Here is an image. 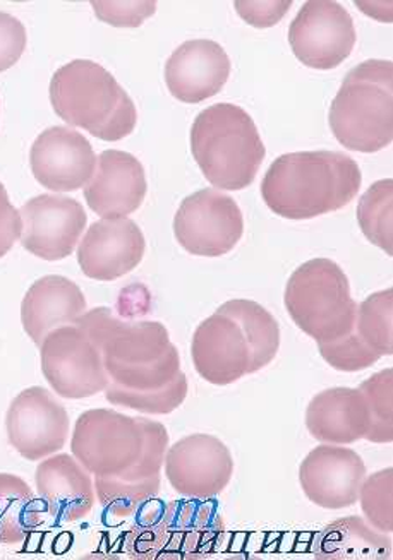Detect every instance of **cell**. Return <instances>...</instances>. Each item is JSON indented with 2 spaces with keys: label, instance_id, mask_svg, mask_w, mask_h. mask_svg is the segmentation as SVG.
I'll list each match as a JSON object with an SVG mask.
<instances>
[{
  "label": "cell",
  "instance_id": "6da1fadb",
  "mask_svg": "<svg viewBox=\"0 0 393 560\" xmlns=\"http://www.w3.org/2000/svg\"><path fill=\"white\" fill-rule=\"evenodd\" d=\"M280 328L258 302L229 301L203 320L193 336L196 372L207 383L227 386L255 374L277 357Z\"/></svg>",
  "mask_w": 393,
  "mask_h": 560
},
{
  "label": "cell",
  "instance_id": "7a4b0ae2",
  "mask_svg": "<svg viewBox=\"0 0 393 560\" xmlns=\"http://www.w3.org/2000/svg\"><path fill=\"white\" fill-rule=\"evenodd\" d=\"M76 323L99 341L108 386L147 393L171 386L184 375L180 351L162 323L123 320L108 307L84 312Z\"/></svg>",
  "mask_w": 393,
  "mask_h": 560
},
{
  "label": "cell",
  "instance_id": "3957f363",
  "mask_svg": "<svg viewBox=\"0 0 393 560\" xmlns=\"http://www.w3.org/2000/svg\"><path fill=\"white\" fill-rule=\"evenodd\" d=\"M362 175L358 163L337 151H299L271 163L262 182L265 205L287 220H310L349 205Z\"/></svg>",
  "mask_w": 393,
  "mask_h": 560
},
{
  "label": "cell",
  "instance_id": "277c9868",
  "mask_svg": "<svg viewBox=\"0 0 393 560\" xmlns=\"http://www.w3.org/2000/svg\"><path fill=\"white\" fill-rule=\"evenodd\" d=\"M126 552L139 560H195L210 556L223 532L219 505L210 499H150L138 510Z\"/></svg>",
  "mask_w": 393,
  "mask_h": 560
},
{
  "label": "cell",
  "instance_id": "5b68a950",
  "mask_svg": "<svg viewBox=\"0 0 393 560\" xmlns=\"http://www.w3.org/2000/svg\"><path fill=\"white\" fill-rule=\"evenodd\" d=\"M50 103L60 119L102 141L131 135L138 112L116 78L92 60H72L50 81Z\"/></svg>",
  "mask_w": 393,
  "mask_h": 560
},
{
  "label": "cell",
  "instance_id": "8992f818",
  "mask_svg": "<svg viewBox=\"0 0 393 560\" xmlns=\"http://www.w3.org/2000/svg\"><path fill=\"white\" fill-rule=\"evenodd\" d=\"M192 151L205 178L222 190L250 187L266 153L253 117L232 103H217L196 117Z\"/></svg>",
  "mask_w": 393,
  "mask_h": 560
},
{
  "label": "cell",
  "instance_id": "52a82bcc",
  "mask_svg": "<svg viewBox=\"0 0 393 560\" xmlns=\"http://www.w3.org/2000/svg\"><path fill=\"white\" fill-rule=\"evenodd\" d=\"M330 127L342 147L377 153L393 139V63L366 60L347 74L332 108Z\"/></svg>",
  "mask_w": 393,
  "mask_h": 560
},
{
  "label": "cell",
  "instance_id": "ba28073f",
  "mask_svg": "<svg viewBox=\"0 0 393 560\" xmlns=\"http://www.w3.org/2000/svg\"><path fill=\"white\" fill-rule=\"evenodd\" d=\"M286 307L301 331L319 345L332 343L354 331L358 302L349 278L330 259H311L287 281Z\"/></svg>",
  "mask_w": 393,
  "mask_h": 560
},
{
  "label": "cell",
  "instance_id": "9c48e42d",
  "mask_svg": "<svg viewBox=\"0 0 393 560\" xmlns=\"http://www.w3.org/2000/svg\"><path fill=\"white\" fill-rule=\"evenodd\" d=\"M145 432L136 417L99 408L81 413L71 438V453L88 474L119 477L139 462Z\"/></svg>",
  "mask_w": 393,
  "mask_h": 560
},
{
  "label": "cell",
  "instance_id": "30bf717a",
  "mask_svg": "<svg viewBox=\"0 0 393 560\" xmlns=\"http://www.w3.org/2000/svg\"><path fill=\"white\" fill-rule=\"evenodd\" d=\"M41 359L45 380L62 398H90L108 386L102 348L76 320L45 338Z\"/></svg>",
  "mask_w": 393,
  "mask_h": 560
},
{
  "label": "cell",
  "instance_id": "8fae6325",
  "mask_svg": "<svg viewBox=\"0 0 393 560\" xmlns=\"http://www.w3.org/2000/svg\"><path fill=\"white\" fill-rule=\"evenodd\" d=\"M174 233L181 247L193 256H226L243 238V213L231 196L201 189L181 202Z\"/></svg>",
  "mask_w": 393,
  "mask_h": 560
},
{
  "label": "cell",
  "instance_id": "7c38bea8",
  "mask_svg": "<svg viewBox=\"0 0 393 560\" xmlns=\"http://www.w3.org/2000/svg\"><path fill=\"white\" fill-rule=\"evenodd\" d=\"M289 42L304 66L330 71L352 54L356 28L346 8L330 0H311L290 23Z\"/></svg>",
  "mask_w": 393,
  "mask_h": 560
},
{
  "label": "cell",
  "instance_id": "4fadbf2b",
  "mask_svg": "<svg viewBox=\"0 0 393 560\" xmlns=\"http://www.w3.org/2000/svg\"><path fill=\"white\" fill-rule=\"evenodd\" d=\"M69 429L68 411L41 386L21 390L5 415L9 444L28 462L59 453L68 442Z\"/></svg>",
  "mask_w": 393,
  "mask_h": 560
},
{
  "label": "cell",
  "instance_id": "5bb4252c",
  "mask_svg": "<svg viewBox=\"0 0 393 560\" xmlns=\"http://www.w3.org/2000/svg\"><path fill=\"white\" fill-rule=\"evenodd\" d=\"M163 468L183 498L213 499L231 483L234 459L219 438L193 434L169 447Z\"/></svg>",
  "mask_w": 393,
  "mask_h": 560
},
{
  "label": "cell",
  "instance_id": "9a60e30c",
  "mask_svg": "<svg viewBox=\"0 0 393 560\" xmlns=\"http://www.w3.org/2000/svg\"><path fill=\"white\" fill-rule=\"evenodd\" d=\"M21 244L33 256L60 260L74 253L88 223L83 206L59 194H42L20 210Z\"/></svg>",
  "mask_w": 393,
  "mask_h": 560
},
{
  "label": "cell",
  "instance_id": "2e32d148",
  "mask_svg": "<svg viewBox=\"0 0 393 560\" xmlns=\"http://www.w3.org/2000/svg\"><path fill=\"white\" fill-rule=\"evenodd\" d=\"M33 175L54 192H72L86 186L95 172L92 144L71 127H48L30 151Z\"/></svg>",
  "mask_w": 393,
  "mask_h": 560
},
{
  "label": "cell",
  "instance_id": "e0dca14e",
  "mask_svg": "<svg viewBox=\"0 0 393 560\" xmlns=\"http://www.w3.org/2000/svg\"><path fill=\"white\" fill-rule=\"evenodd\" d=\"M366 477V465L356 451L323 444L299 466L302 492L323 510H346L356 504Z\"/></svg>",
  "mask_w": 393,
  "mask_h": 560
},
{
  "label": "cell",
  "instance_id": "ac0fdd59",
  "mask_svg": "<svg viewBox=\"0 0 393 560\" xmlns=\"http://www.w3.org/2000/svg\"><path fill=\"white\" fill-rule=\"evenodd\" d=\"M143 232L129 218L92 223L78 245V262L84 277L114 281L126 277L143 260Z\"/></svg>",
  "mask_w": 393,
  "mask_h": 560
},
{
  "label": "cell",
  "instance_id": "d6986e66",
  "mask_svg": "<svg viewBox=\"0 0 393 560\" xmlns=\"http://www.w3.org/2000/svg\"><path fill=\"white\" fill-rule=\"evenodd\" d=\"M147 175L136 156L107 150L96 159L95 172L84 186V199L102 220H119L139 210L147 198Z\"/></svg>",
  "mask_w": 393,
  "mask_h": 560
},
{
  "label": "cell",
  "instance_id": "ffe728a7",
  "mask_svg": "<svg viewBox=\"0 0 393 560\" xmlns=\"http://www.w3.org/2000/svg\"><path fill=\"white\" fill-rule=\"evenodd\" d=\"M231 75V59L222 45L189 40L175 48L165 63V83L183 103H201L220 93Z\"/></svg>",
  "mask_w": 393,
  "mask_h": 560
},
{
  "label": "cell",
  "instance_id": "44dd1931",
  "mask_svg": "<svg viewBox=\"0 0 393 560\" xmlns=\"http://www.w3.org/2000/svg\"><path fill=\"white\" fill-rule=\"evenodd\" d=\"M35 483L48 514L62 523L84 520L95 508L92 474L71 454H53L42 459L35 471Z\"/></svg>",
  "mask_w": 393,
  "mask_h": 560
},
{
  "label": "cell",
  "instance_id": "7402d4cb",
  "mask_svg": "<svg viewBox=\"0 0 393 560\" xmlns=\"http://www.w3.org/2000/svg\"><path fill=\"white\" fill-rule=\"evenodd\" d=\"M86 312V299L74 281L59 275L36 280L21 304V323L33 343L41 347L54 329L80 319Z\"/></svg>",
  "mask_w": 393,
  "mask_h": 560
},
{
  "label": "cell",
  "instance_id": "603a6c76",
  "mask_svg": "<svg viewBox=\"0 0 393 560\" xmlns=\"http://www.w3.org/2000/svg\"><path fill=\"white\" fill-rule=\"evenodd\" d=\"M308 432L323 444L349 446L370 431V410L361 390L332 387L314 396L307 410Z\"/></svg>",
  "mask_w": 393,
  "mask_h": 560
},
{
  "label": "cell",
  "instance_id": "cb8c5ba5",
  "mask_svg": "<svg viewBox=\"0 0 393 560\" xmlns=\"http://www.w3.org/2000/svg\"><path fill=\"white\" fill-rule=\"evenodd\" d=\"M390 535L377 532L359 516L332 521L314 537L313 556L319 560H390Z\"/></svg>",
  "mask_w": 393,
  "mask_h": 560
},
{
  "label": "cell",
  "instance_id": "d4e9b609",
  "mask_svg": "<svg viewBox=\"0 0 393 560\" xmlns=\"http://www.w3.org/2000/svg\"><path fill=\"white\" fill-rule=\"evenodd\" d=\"M48 514L44 499L36 498L21 477L0 474V544L18 545L44 525Z\"/></svg>",
  "mask_w": 393,
  "mask_h": 560
},
{
  "label": "cell",
  "instance_id": "484cf974",
  "mask_svg": "<svg viewBox=\"0 0 393 560\" xmlns=\"http://www.w3.org/2000/svg\"><path fill=\"white\" fill-rule=\"evenodd\" d=\"M393 182H377L362 194L358 206V221L365 237L393 256Z\"/></svg>",
  "mask_w": 393,
  "mask_h": 560
},
{
  "label": "cell",
  "instance_id": "4316f807",
  "mask_svg": "<svg viewBox=\"0 0 393 560\" xmlns=\"http://www.w3.org/2000/svg\"><path fill=\"white\" fill-rule=\"evenodd\" d=\"M354 332L380 357L393 353V290L373 293L358 304Z\"/></svg>",
  "mask_w": 393,
  "mask_h": 560
},
{
  "label": "cell",
  "instance_id": "83f0119b",
  "mask_svg": "<svg viewBox=\"0 0 393 560\" xmlns=\"http://www.w3.org/2000/svg\"><path fill=\"white\" fill-rule=\"evenodd\" d=\"M160 478L126 481L117 477H95L96 499L111 516L129 517L160 492Z\"/></svg>",
  "mask_w": 393,
  "mask_h": 560
},
{
  "label": "cell",
  "instance_id": "f1b7e54d",
  "mask_svg": "<svg viewBox=\"0 0 393 560\" xmlns=\"http://www.w3.org/2000/svg\"><path fill=\"white\" fill-rule=\"evenodd\" d=\"M370 410V431L366 441L390 444L393 441V371L378 372L359 386Z\"/></svg>",
  "mask_w": 393,
  "mask_h": 560
},
{
  "label": "cell",
  "instance_id": "f546056e",
  "mask_svg": "<svg viewBox=\"0 0 393 560\" xmlns=\"http://www.w3.org/2000/svg\"><path fill=\"white\" fill-rule=\"evenodd\" d=\"M105 398L112 405L129 408L145 415H169L183 405L187 396L186 375H181L171 386L163 389L147 390V393H132V390L105 387Z\"/></svg>",
  "mask_w": 393,
  "mask_h": 560
},
{
  "label": "cell",
  "instance_id": "4dcf8cb0",
  "mask_svg": "<svg viewBox=\"0 0 393 560\" xmlns=\"http://www.w3.org/2000/svg\"><path fill=\"white\" fill-rule=\"evenodd\" d=\"M358 501L368 525L377 532L392 535L393 532V470L377 471L365 477Z\"/></svg>",
  "mask_w": 393,
  "mask_h": 560
},
{
  "label": "cell",
  "instance_id": "1f68e13d",
  "mask_svg": "<svg viewBox=\"0 0 393 560\" xmlns=\"http://www.w3.org/2000/svg\"><path fill=\"white\" fill-rule=\"evenodd\" d=\"M319 348L326 363L340 372L365 371L382 359L368 345L362 343L354 331L340 340L319 345Z\"/></svg>",
  "mask_w": 393,
  "mask_h": 560
},
{
  "label": "cell",
  "instance_id": "d6a6232c",
  "mask_svg": "<svg viewBox=\"0 0 393 560\" xmlns=\"http://www.w3.org/2000/svg\"><path fill=\"white\" fill-rule=\"evenodd\" d=\"M100 21L117 28H138L157 11V2H92Z\"/></svg>",
  "mask_w": 393,
  "mask_h": 560
},
{
  "label": "cell",
  "instance_id": "836d02e7",
  "mask_svg": "<svg viewBox=\"0 0 393 560\" xmlns=\"http://www.w3.org/2000/svg\"><path fill=\"white\" fill-rule=\"evenodd\" d=\"M26 30L18 18L0 12V72L11 69L26 48Z\"/></svg>",
  "mask_w": 393,
  "mask_h": 560
},
{
  "label": "cell",
  "instance_id": "e575fe53",
  "mask_svg": "<svg viewBox=\"0 0 393 560\" xmlns=\"http://www.w3.org/2000/svg\"><path fill=\"white\" fill-rule=\"evenodd\" d=\"M235 11L256 28H270L286 16L292 2H235Z\"/></svg>",
  "mask_w": 393,
  "mask_h": 560
},
{
  "label": "cell",
  "instance_id": "d590c367",
  "mask_svg": "<svg viewBox=\"0 0 393 560\" xmlns=\"http://www.w3.org/2000/svg\"><path fill=\"white\" fill-rule=\"evenodd\" d=\"M21 226L20 211L12 206L8 190L0 182V259L20 241Z\"/></svg>",
  "mask_w": 393,
  "mask_h": 560
}]
</instances>
